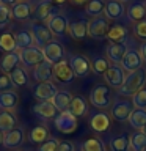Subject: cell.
Here are the masks:
<instances>
[{
  "instance_id": "6da1fadb",
  "label": "cell",
  "mask_w": 146,
  "mask_h": 151,
  "mask_svg": "<svg viewBox=\"0 0 146 151\" xmlns=\"http://www.w3.org/2000/svg\"><path fill=\"white\" fill-rule=\"evenodd\" d=\"M146 83V69H138L134 73H129L126 76V80L122 83V87L118 90L121 96H134L137 91H140L141 88H145Z\"/></svg>"
},
{
  "instance_id": "7a4b0ae2",
  "label": "cell",
  "mask_w": 146,
  "mask_h": 151,
  "mask_svg": "<svg viewBox=\"0 0 146 151\" xmlns=\"http://www.w3.org/2000/svg\"><path fill=\"white\" fill-rule=\"evenodd\" d=\"M89 102L91 106L97 107V109H108L112 107V93H110V87L108 85H94L89 91Z\"/></svg>"
},
{
  "instance_id": "3957f363",
  "label": "cell",
  "mask_w": 146,
  "mask_h": 151,
  "mask_svg": "<svg viewBox=\"0 0 146 151\" xmlns=\"http://www.w3.org/2000/svg\"><path fill=\"white\" fill-rule=\"evenodd\" d=\"M19 54V60L21 63L25 66V68H35L36 65H39L44 61V54H42V49L36 46H31V47H27V49H22V50H17Z\"/></svg>"
},
{
  "instance_id": "277c9868",
  "label": "cell",
  "mask_w": 146,
  "mask_h": 151,
  "mask_svg": "<svg viewBox=\"0 0 146 151\" xmlns=\"http://www.w3.org/2000/svg\"><path fill=\"white\" fill-rule=\"evenodd\" d=\"M54 126L61 134H72L77 129V116H74L69 110L60 112L54 118Z\"/></svg>"
},
{
  "instance_id": "5b68a950",
  "label": "cell",
  "mask_w": 146,
  "mask_h": 151,
  "mask_svg": "<svg viewBox=\"0 0 146 151\" xmlns=\"http://www.w3.org/2000/svg\"><path fill=\"white\" fill-rule=\"evenodd\" d=\"M110 30V24L105 16H97L88 21V36L93 40H102Z\"/></svg>"
},
{
  "instance_id": "8992f818",
  "label": "cell",
  "mask_w": 146,
  "mask_h": 151,
  "mask_svg": "<svg viewBox=\"0 0 146 151\" xmlns=\"http://www.w3.org/2000/svg\"><path fill=\"white\" fill-rule=\"evenodd\" d=\"M42 54H44V61H47V63H50L52 66L57 65L58 61L64 60V47L61 42L58 41H50L49 44H46L44 47H42Z\"/></svg>"
},
{
  "instance_id": "52a82bcc",
  "label": "cell",
  "mask_w": 146,
  "mask_h": 151,
  "mask_svg": "<svg viewBox=\"0 0 146 151\" xmlns=\"http://www.w3.org/2000/svg\"><path fill=\"white\" fill-rule=\"evenodd\" d=\"M30 33L33 36V41H35V46L39 49L49 44L50 41H54V35L49 30V27L42 25V24H30Z\"/></svg>"
},
{
  "instance_id": "ba28073f",
  "label": "cell",
  "mask_w": 146,
  "mask_h": 151,
  "mask_svg": "<svg viewBox=\"0 0 146 151\" xmlns=\"http://www.w3.org/2000/svg\"><path fill=\"white\" fill-rule=\"evenodd\" d=\"M69 63H71V68H72L75 77H87V76L93 71L91 61H89L88 57H85V55H80V54L71 55Z\"/></svg>"
},
{
  "instance_id": "9c48e42d",
  "label": "cell",
  "mask_w": 146,
  "mask_h": 151,
  "mask_svg": "<svg viewBox=\"0 0 146 151\" xmlns=\"http://www.w3.org/2000/svg\"><path fill=\"white\" fill-rule=\"evenodd\" d=\"M46 25L49 27V30L52 32L54 36L61 38V36H64L66 33H69V21H68V17L61 13L52 16L49 21H47Z\"/></svg>"
},
{
  "instance_id": "30bf717a",
  "label": "cell",
  "mask_w": 146,
  "mask_h": 151,
  "mask_svg": "<svg viewBox=\"0 0 146 151\" xmlns=\"http://www.w3.org/2000/svg\"><path fill=\"white\" fill-rule=\"evenodd\" d=\"M126 71L121 68V65H112L108 71L105 74H104V79H105L107 85L110 88H118L120 90L122 87V83H124L126 80Z\"/></svg>"
},
{
  "instance_id": "8fae6325",
  "label": "cell",
  "mask_w": 146,
  "mask_h": 151,
  "mask_svg": "<svg viewBox=\"0 0 146 151\" xmlns=\"http://www.w3.org/2000/svg\"><path fill=\"white\" fill-rule=\"evenodd\" d=\"M134 104L132 101H115L110 107V115L116 121H127L130 113L134 112Z\"/></svg>"
},
{
  "instance_id": "7c38bea8",
  "label": "cell",
  "mask_w": 146,
  "mask_h": 151,
  "mask_svg": "<svg viewBox=\"0 0 146 151\" xmlns=\"http://www.w3.org/2000/svg\"><path fill=\"white\" fill-rule=\"evenodd\" d=\"M54 77L61 83H71L75 77L72 68H71L69 60H61L57 65H54Z\"/></svg>"
},
{
  "instance_id": "4fadbf2b",
  "label": "cell",
  "mask_w": 146,
  "mask_h": 151,
  "mask_svg": "<svg viewBox=\"0 0 146 151\" xmlns=\"http://www.w3.org/2000/svg\"><path fill=\"white\" fill-rule=\"evenodd\" d=\"M143 66V58H141L140 52L135 49H127L124 58L121 61V68L127 73H134V71L141 69Z\"/></svg>"
},
{
  "instance_id": "5bb4252c",
  "label": "cell",
  "mask_w": 146,
  "mask_h": 151,
  "mask_svg": "<svg viewBox=\"0 0 146 151\" xmlns=\"http://www.w3.org/2000/svg\"><path fill=\"white\" fill-rule=\"evenodd\" d=\"M58 6L54 5L50 0H41L35 8V17L38 21H49L52 16L58 14Z\"/></svg>"
},
{
  "instance_id": "9a60e30c",
  "label": "cell",
  "mask_w": 146,
  "mask_h": 151,
  "mask_svg": "<svg viewBox=\"0 0 146 151\" xmlns=\"http://www.w3.org/2000/svg\"><path fill=\"white\" fill-rule=\"evenodd\" d=\"M57 87L55 83L52 82H44V83H38L33 87V96H35V99H38V101H50L52 98L57 94Z\"/></svg>"
},
{
  "instance_id": "2e32d148",
  "label": "cell",
  "mask_w": 146,
  "mask_h": 151,
  "mask_svg": "<svg viewBox=\"0 0 146 151\" xmlns=\"http://www.w3.org/2000/svg\"><path fill=\"white\" fill-rule=\"evenodd\" d=\"M33 113L36 116L42 118V120H54L58 115V110H57L55 106L50 101H41L33 106Z\"/></svg>"
},
{
  "instance_id": "e0dca14e",
  "label": "cell",
  "mask_w": 146,
  "mask_h": 151,
  "mask_svg": "<svg viewBox=\"0 0 146 151\" xmlns=\"http://www.w3.org/2000/svg\"><path fill=\"white\" fill-rule=\"evenodd\" d=\"M52 77H54V66L47 61H42V63L36 65L33 68V79L36 80L38 83H44V82H50Z\"/></svg>"
},
{
  "instance_id": "ac0fdd59",
  "label": "cell",
  "mask_w": 146,
  "mask_h": 151,
  "mask_svg": "<svg viewBox=\"0 0 146 151\" xmlns=\"http://www.w3.org/2000/svg\"><path fill=\"white\" fill-rule=\"evenodd\" d=\"M126 52H127V46L126 44H113V42H110V44L105 47L107 60L110 61L112 65H118V63L121 65Z\"/></svg>"
},
{
  "instance_id": "d6986e66",
  "label": "cell",
  "mask_w": 146,
  "mask_h": 151,
  "mask_svg": "<svg viewBox=\"0 0 146 151\" xmlns=\"http://www.w3.org/2000/svg\"><path fill=\"white\" fill-rule=\"evenodd\" d=\"M126 13L124 3L120 2V0H108L105 2V9H104V14L108 21H116V19H121Z\"/></svg>"
},
{
  "instance_id": "ffe728a7",
  "label": "cell",
  "mask_w": 146,
  "mask_h": 151,
  "mask_svg": "<svg viewBox=\"0 0 146 151\" xmlns=\"http://www.w3.org/2000/svg\"><path fill=\"white\" fill-rule=\"evenodd\" d=\"M24 143V131L21 127H16V129L3 134V146L8 150H14L19 148Z\"/></svg>"
},
{
  "instance_id": "44dd1931",
  "label": "cell",
  "mask_w": 146,
  "mask_h": 151,
  "mask_svg": "<svg viewBox=\"0 0 146 151\" xmlns=\"http://www.w3.org/2000/svg\"><path fill=\"white\" fill-rule=\"evenodd\" d=\"M110 115L108 113H94V115L89 118V126H91V129L94 132H105L108 131V127H110Z\"/></svg>"
},
{
  "instance_id": "7402d4cb",
  "label": "cell",
  "mask_w": 146,
  "mask_h": 151,
  "mask_svg": "<svg viewBox=\"0 0 146 151\" xmlns=\"http://www.w3.org/2000/svg\"><path fill=\"white\" fill-rule=\"evenodd\" d=\"M19 63H21V60H19L17 52H8V54H5L3 58L0 60V71H2V74L9 76L19 66Z\"/></svg>"
},
{
  "instance_id": "603a6c76",
  "label": "cell",
  "mask_w": 146,
  "mask_h": 151,
  "mask_svg": "<svg viewBox=\"0 0 146 151\" xmlns=\"http://www.w3.org/2000/svg\"><path fill=\"white\" fill-rule=\"evenodd\" d=\"M17 106H19V94H17V91L11 90V91L0 93V110L14 112Z\"/></svg>"
},
{
  "instance_id": "cb8c5ba5",
  "label": "cell",
  "mask_w": 146,
  "mask_h": 151,
  "mask_svg": "<svg viewBox=\"0 0 146 151\" xmlns=\"http://www.w3.org/2000/svg\"><path fill=\"white\" fill-rule=\"evenodd\" d=\"M127 36H129V30L124 25H112L105 38L113 44H126Z\"/></svg>"
},
{
  "instance_id": "d4e9b609",
  "label": "cell",
  "mask_w": 146,
  "mask_h": 151,
  "mask_svg": "<svg viewBox=\"0 0 146 151\" xmlns=\"http://www.w3.org/2000/svg\"><path fill=\"white\" fill-rule=\"evenodd\" d=\"M72 94L69 91H66V90H60V91H57V94L54 98L50 99V102L55 106V109L60 112H64V110H69V106H71V101H72Z\"/></svg>"
},
{
  "instance_id": "484cf974",
  "label": "cell",
  "mask_w": 146,
  "mask_h": 151,
  "mask_svg": "<svg viewBox=\"0 0 146 151\" xmlns=\"http://www.w3.org/2000/svg\"><path fill=\"white\" fill-rule=\"evenodd\" d=\"M31 13H33V6L28 0H22V2L16 3L11 8V16L16 21H25V19L30 17Z\"/></svg>"
},
{
  "instance_id": "4316f807",
  "label": "cell",
  "mask_w": 146,
  "mask_h": 151,
  "mask_svg": "<svg viewBox=\"0 0 146 151\" xmlns=\"http://www.w3.org/2000/svg\"><path fill=\"white\" fill-rule=\"evenodd\" d=\"M69 35L75 41L85 40L87 35H88V22L83 21V19H79V21L71 22L69 24Z\"/></svg>"
},
{
  "instance_id": "83f0119b",
  "label": "cell",
  "mask_w": 146,
  "mask_h": 151,
  "mask_svg": "<svg viewBox=\"0 0 146 151\" xmlns=\"http://www.w3.org/2000/svg\"><path fill=\"white\" fill-rule=\"evenodd\" d=\"M127 17H129V21L135 22V24L145 21L146 19V5L141 3V2L132 3L130 6L127 8Z\"/></svg>"
},
{
  "instance_id": "f1b7e54d",
  "label": "cell",
  "mask_w": 146,
  "mask_h": 151,
  "mask_svg": "<svg viewBox=\"0 0 146 151\" xmlns=\"http://www.w3.org/2000/svg\"><path fill=\"white\" fill-rule=\"evenodd\" d=\"M16 126H17V118L13 112L0 110V131H2L3 134L16 129Z\"/></svg>"
},
{
  "instance_id": "f546056e",
  "label": "cell",
  "mask_w": 146,
  "mask_h": 151,
  "mask_svg": "<svg viewBox=\"0 0 146 151\" xmlns=\"http://www.w3.org/2000/svg\"><path fill=\"white\" fill-rule=\"evenodd\" d=\"M69 112L74 116H85L88 113V101L83 96H74L69 106Z\"/></svg>"
},
{
  "instance_id": "4dcf8cb0",
  "label": "cell",
  "mask_w": 146,
  "mask_h": 151,
  "mask_svg": "<svg viewBox=\"0 0 146 151\" xmlns=\"http://www.w3.org/2000/svg\"><path fill=\"white\" fill-rule=\"evenodd\" d=\"M108 146H110V151H132L130 150V140H129V135L127 134L115 135L110 140Z\"/></svg>"
},
{
  "instance_id": "1f68e13d",
  "label": "cell",
  "mask_w": 146,
  "mask_h": 151,
  "mask_svg": "<svg viewBox=\"0 0 146 151\" xmlns=\"http://www.w3.org/2000/svg\"><path fill=\"white\" fill-rule=\"evenodd\" d=\"M129 124L137 131H143V127L146 126V110L143 109H134V112L129 116Z\"/></svg>"
},
{
  "instance_id": "d6a6232c",
  "label": "cell",
  "mask_w": 146,
  "mask_h": 151,
  "mask_svg": "<svg viewBox=\"0 0 146 151\" xmlns=\"http://www.w3.org/2000/svg\"><path fill=\"white\" fill-rule=\"evenodd\" d=\"M14 40H16V47L17 50H22V49H27V47H31L35 46V41H33V36L30 30H21L14 35Z\"/></svg>"
},
{
  "instance_id": "836d02e7",
  "label": "cell",
  "mask_w": 146,
  "mask_h": 151,
  "mask_svg": "<svg viewBox=\"0 0 146 151\" xmlns=\"http://www.w3.org/2000/svg\"><path fill=\"white\" fill-rule=\"evenodd\" d=\"M28 139L31 143H44L49 139V129L46 126H35L33 129H30L28 132Z\"/></svg>"
},
{
  "instance_id": "e575fe53",
  "label": "cell",
  "mask_w": 146,
  "mask_h": 151,
  "mask_svg": "<svg viewBox=\"0 0 146 151\" xmlns=\"http://www.w3.org/2000/svg\"><path fill=\"white\" fill-rule=\"evenodd\" d=\"M9 79H11V82L14 87H24V85L28 83V74L24 66L19 65L16 69L13 71L11 74H9Z\"/></svg>"
},
{
  "instance_id": "d590c367",
  "label": "cell",
  "mask_w": 146,
  "mask_h": 151,
  "mask_svg": "<svg viewBox=\"0 0 146 151\" xmlns=\"http://www.w3.org/2000/svg\"><path fill=\"white\" fill-rule=\"evenodd\" d=\"M0 50H3L5 54L8 52H16L17 47H16V40H14V35L13 33H2L0 35Z\"/></svg>"
},
{
  "instance_id": "8d00e7d4",
  "label": "cell",
  "mask_w": 146,
  "mask_h": 151,
  "mask_svg": "<svg viewBox=\"0 0 146 151\" xmlns=\"http://www.w3.org/2000/svg\"><path fill=\"white\" fill-rule=\"evenodd\" d=\"M104 9H105V2L104 0H89L87 3V6H85V13L88 16L97 17L104 13Z\"/></svg>"
},
{
  "instance_id": "74e56055",
  "label": "cell",
  "mask_w": 146,
  "mask_h": 151,
  "mask_svg": "<svg viewBox=\"0 0 146 151\" xmlns=\"http://www.w3.org/2000/svg\"><path fill=\"white\" fill-rule=\"evenodd\" d=\"M130 140V150L132 151H145L146 150V135L141 131L129 135Z\"/></svg>"
},
{
  "instance_id": "f35d334b",
  "label": "cell",
  "mask_w": 146,
  "mask_h": 151,
  "mask_svg": "<svg viewBox=\"0 0 146 151\" xmlns=\"http://www.w3.org/2000/svg\"><path fill=\"white\" fill-rule=\"evenodd\" d=\"M82 151H107V148L101 139L91 137V139H87L82 143Z\"/></svg>"
},
{
  "instance_id": "ab89813d",
  "label": "cell",
  "mask_w": 146,
  "mask_h": 151,
  "mask_svg": "<svg viewBox=\"0 0 146 151\" xmlns=\"http://www.w3.org/2000/svg\"><path fill=\"white\" fill-rule=\"evenodd\" d=\"M110 66H112V63L107 60V57H96L91 61V68L96 74H105Z\"/></svg>"
},
{
  "instance_id": "60d3db41",
  "label": "cell",
  "mask_w": 146,
  "mask_h": 151,
  "mask_svg": "<svg viewBox=\"0 0 146 151\" xmlns=\"http://www.w3.org/2000/svg\"><path fill=\"white\" fill-rule=\"evenodd\" d=\"M132 104H134L135 109H143V110H146V87L141 88L140 91H137L132 96Z\"/></svg>"
},
{
  "instance_id": "b9f144b4",
  "label": "cell",
  "mask_w": 146,
  "mask_h": 151,
  "mask_svg": "<svg viewBox=\"0 0 146 151\" xmlns=\"http://www.w3.org/2000/svg\"><path fill=\"white\" fill-rule=\"evenodd\" d=\"M134 36L137 40H141L143 42L146 41V19L134 25Z\"/></svg>"
},
{
  "instance_id": "7bdbcfd3",
  "label": "cell",
  "mask_w": 146,
  "mask_h": 151,
  "mask_svg": "<svg viewBox=\"0 0 146 151\" xmlns=\"http://www.w3.org/2000/svg\"><path fill=\"white\" fill-rule=\"evenodd\" d=\"M58 143L60 142L54 139V137H49L44 143L39 145V148H38V151H57V148H58Z\"/></svg>"
},
{
  "instance_id": "ee69618b",
  "label": "cell",
  "mask_w": 146,
  "mask_h": 151,
  "mask_svg": "<svg viewBox=\"0 0 146 151\" xmlns=\"http://www.w3.org/2000/svg\"><path fill=\"white\" fill-rule=\"evenodd\" d=\"M11 17H13V16H11V9L0 3V28L6 25Z\"/></svg>"
},
{
  "instance_id": "f6af8a7d",
  "label": "cell",
  "mask_w": 146,
  "mask_h": 151,
  "mask_svg": "<svg viewBox=\"0 0 146 151\" xmlns=\"http://www.w3.org/2000/svg\"><path fill=\"white\" fill-rule=\"evenodd\" d=\"M14 88V85L9 79V76L6 74H0V93H5V91H11Z\"/></svg>"
},
{
  "instance_id": "bcb514c9",
  "label": "cell",
  "mask_w": 146,
  "mask_h": 151,
  "mask_svg": "<svg viewBox=\"0 0 146 151\" xmlns=\"http://www.w3.org/2000/svg\"><path fill=\"white\" fill-rule=\"evenodd\" d=\"M57 151H75V145H74V142H71V140H61L58 143Z\"/></svg>"
},
{
  "instance_id": "7dc6e473",
  "label": "cell",
  "mask_w": 146,
  "mask_h": 151,
  "mask_svg": "<svg viewBox=\"0 0 146 151\" xmlns=\"http://www.w3.org/2000/svg\"><path fill=\"white\" fill-rule=\"evenodd\" d=\"M138 52H140V55H141V58H143V61H146V41L141 42Z\"/></svg>"
},
{
  "instance_id": "c3c4849f",
  "label": "cell",
  "mask_w": 146,
  "mask_h": 151,
  "mask_svg": "<svg viewBox=\"0 0 146 151\" xmlns=\"http://www.w3.org/2000/svg\"><path fill=\"white\" fill-rule=\"evenodd\" d=\"M21 0H0V3L5 5V6H14L16 3H19Z\"/></svg>"
},
{
  "instance_id": "681fc988",
  "label": "cell",
  "mask_w": 146,
  "mask_h": 151,
  "mask_svg": "<svg viewBox=\"0 0 146 151\" xmlns=\"http://www.w3.org/2000/svg\"><path fill=\"white\" fill-rule=\"evenodd\" d=\"M89 2V0H71V3H74V5H87Z\"/></svg>"
},
{
  "instance_id": "f907efd6",
  "label": "cell",
  "mask_w": 146,
  "mask_h": 151,
  "mask_svg": "<svg viewBox=\"0 0 146 151\" xmlns=\"http://www.w3.org/2000/svg\"><path fill=\"white\" fill-rule=\"evenodd\" d=\"M54 5H57V6H60V5H63V3H66V0H50Z\"/></svg>"
},
{
  "instance_id": "816d5d0a",
  "label": "cell",
  "mask_w": 146,
  "mask_h": 151,
  "mask_svg": "<svg viewBox=\"0 0 146 151\" xmlns=\"http://www.w3.org/2000/svg\"><path fill=\"white\" fill-rule=\"evenodd\" d=\"M0 145H3V132L0 131Z\"/></svg>"
},
{
  "instance_id": "f5cc1de1",
  "label": "cell",
  "mask_w": 146,
  "mask_h": 151,
  "mask_svg": "<svg viewBox=\"0 0 146 151\" xmlns=\"http://www.w3.org/2000/svg\"><path fill=\"white\" fill-rule=\"evenodd\" d=\"M141 132H143V134H145V135H146V126H145V127H143V131H141Z\"/></svg>"
},
{
  "instance_id": "db71d44e",
  "label": "cell",
  "mask_w": 146,
  "mask_h": 151,
  "mask_svg": "<svg viewBox=\"0 0 146 151\" xmlns=\"http://www.w3.org/2000/svg\"><path fill=\"white\" fill-rule=\"evenodd\" d=\"M120 2H122V3H124V2H127V0H120Z\"/></svg>"
},
{
  "instance_id": "11a10c76",
  "label": "cell",
  "mask_w": 146,
  "mask_h": 151,
  "mask_svg": "<svg viewBox=\"0 0 146 151\" xmlns=\"http://www.w3.org/2000/svg\"><path fill=\"white\" fill-rule=\"evenodd\" d=\"M79 151H82V150H79Z\"/></svg>"
},
{
  "instance_id": "9f6ffc18",
  "label": "cell",
  "mask_w": 146,
  "mask_h": 151,
  "mask_svg": "<svg viewBox=\"0 0 146 151\" xmlns=\"http://www.w3.org/2000/svg\"><path fill=\"white\" fill-rule=\"evenodd\" d=\"M145 151H146V150H145Z\"/></svg>"
}]
</instances>
